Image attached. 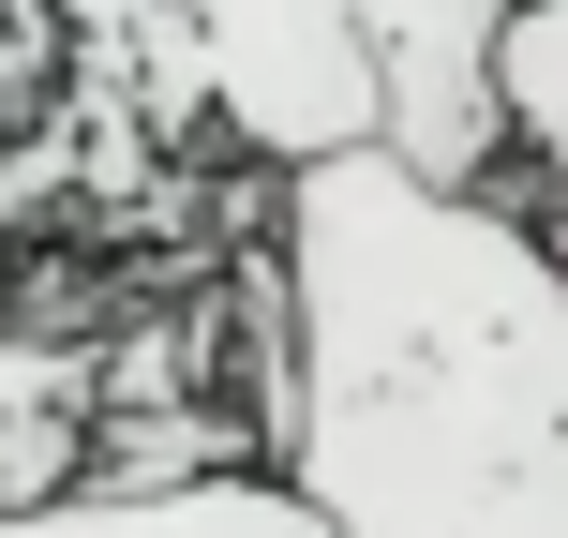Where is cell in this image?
<instances>
[{
    "instance_id": "cell-1",
    "label": "cell",
    "mask_w": 568,
    "mask_h": 538,
    "mask_svg": "<svg viewBox=\"0 0 568 538\" xmlns=\"http://www.w3.org/2000/svg\"><path fill=\"white\" fill-rule=\"evenodd\" d=\"M270 464L329 538H568V240L509 195L344 150L270 180Z\"/></svg>"
},
{
    "instance_id": "cell-2",
    "label": "cell",
    "mask_w": 568,
    "mask_h": 538,
    "mask_svg": "<svg viewBox=\"0 0 568 538\" xmlns=\"http://www.w3.org/2000/svg\"><path fill=\"white\" fill-rule=\"evenodd\" d=\"M195 30H210V120H225L270 180L344 165V150L389 135L344 0H195Z\"/></svg>"
},
{
    "instance_id": "cell-3",
    "label": "cell",
    "mask_w": 568,
    "mask_h": 538,
    "mask_svg": "<svg viewBox=\"0 0 568 538\" xmlns=\"http://www.w3.org/2000/svg\"><path fill=\"white\" fill-rule=\"evenodd\" d=\"M374 60V105H389V165L449 180V195H494L524 165L509 150V16L524 0H344Z\"/></svg>"
},
{
    "instance_id": "cell-4",
    "label": "cell",
    "mask_w": 568,
    "mask_h": 538,
    "mask_svg": "<svg viewBox=\"0 0 568 538\" xmlns=\"http://www.w3.org/2000/svg\"><path fill=\"white\" fill-rule=\"evenodd\" d=\"M509 150L539 180H568V0H524L509 16Z\"/></svg>"
},
{
    "instance_id": "cell-5",
    "label": "cell",
    "mask_w": 568,
    "mask_h": 538,
    "mask_svg": "<svg viewBox=\"0 0 568 538\" xmlns=\"http://www.w3.org/2000/svg\"><path fill=\"white\" fill-rule=\"evenodd\" d=\"M0 419H105V359L45 329H0Z\"/></svg>"
}]
</instances>
